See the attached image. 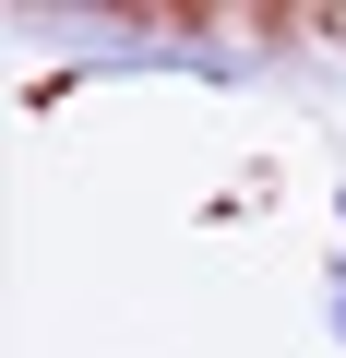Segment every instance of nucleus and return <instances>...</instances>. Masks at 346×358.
<instances>
[{
  "label": "nucleus",
  "instance_id": "1",
  "mask_svg": "<svg viewBox=\"0 0 346 358\" xmlns=\"http://www.w3.org/2000/svg\"><path fill=\"white\" fill-rule=\"evenodd\" d=\"M334 346H346V192H334Z\"/></svg>",
  "mask_w": 346,
  "mask_h": 358
}]
</instances>
